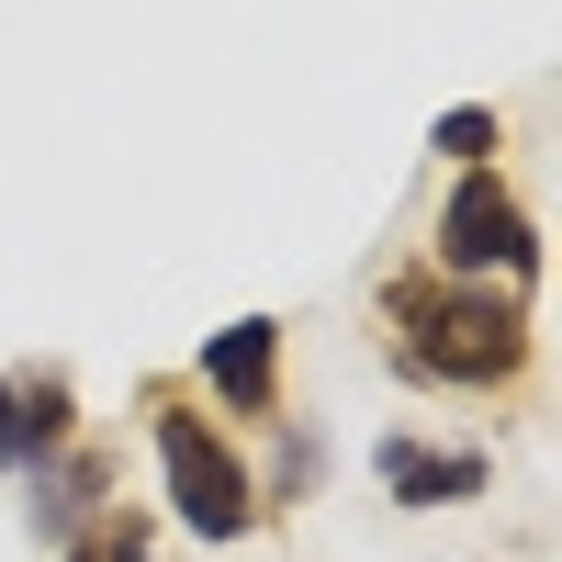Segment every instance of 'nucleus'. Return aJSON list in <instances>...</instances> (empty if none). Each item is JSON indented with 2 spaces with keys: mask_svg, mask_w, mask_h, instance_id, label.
Here are the masks:
<instances>
[{
  "mask_svg": "<svg viewBox=\"0 0 562 562\" xmlns=\"http://www.w3.org/2000/svg\"><path fill=\"white\" fill-rule=\"evenodd\" d=\"M383 326H394V360L416 383H506L529 360V315L518 293H484V281H450V270H416L383 293Z\"/></svg>",
  "mask_w": 562,
  "mask_h": 562,
  "instance_id": "1",
  "label": "nucleus"
},
{
  "mask_svg": "<svg viewBox=\"0 0 562 562\" xmlns=\"http://www.w3.org/2000/svg\"><path fill=\"white\" fill-rule=\"evenodd\" d=\"M147 416H158V473H169L180 529H203V540H248V529H259V484H248V461L214 439V416H192L180 394H147Z\"/></svg>",
  "mask_w": 562,
  "mask_h": 562,
  "instance_id": "2",
  "label": "nucleus"
},
{
  "mask_svg": "<svg viewBox=\"0 0 562 562\" xmlns=\"http://www.w3.org/2000/svg\"><path fill=\"white\" fill-rule=\"evenodd\" d=\"M439 270H450V281H484V270L529 281V270H540V237H529V214H518V192H506L495 169H473V180L450 192V214H439Z\"/></svg>",
  "mask_w": 562,
  "mask_h": 562,
  "instance_id": "3",
  "label": "nucleus"
},
{
  "mask_svg": "<svg viewBox=\"0 0 562 562\" xmlns=\"http://www.w3.org/2000/svg\"><path fill=\"white\" fill-rule=\"evenodd\" d=\"M203 383L237 405V416H270V394H281V326H270V315L225 326V338L203 349Z\"/></svg>",
  "mask_w": 562,
  "mask_h": 562,
  "instance_id": "4",
  "label": "nucleus"
},
{
  "mask_svg": "<svg viewBox=\"0 0 562 562\" xmlns=\"http://www.w3.org/2000/svg\"><path fill=\"white\" fill-rule=\"evenodd\" d=\"M371 461H383L394 506H461V495H484V450H416V439H383Z\"/></svg>",
  "mask_w": 562,
  "mask_h": 562,
  "instance_id": "5",
  "label": "nucleus"
},
{
  "mask_svg": "<svg viewBox=\"0 0 562 562\" xmlns=\"http://www.w3.org/2000/svg\"><path fill=\"white\" fill-rule=\"evenodd\" d=\"M495 135H506L495 113H439V147H450L461 169H495Z\"/></svg>",
  "mask_w": 562,
  "mask_h": 562,
  "instance_id": "6",
  "label": "nucleus"
},
{
  "mask_svg": "<svg viewBox=\"0 0 562 562\" xmlns=\"http://www.w3.org/2000/svg\"><path fill=\"white\" fill-rule=\"evenodd\" d=\"M68 562H147V529H135V518H113V506H102V518H90V540H79Z\"/></svg>",
  "mask_w": 562,
  "mask_h": 562,
  "instance_id": "7",
  "label": "nucleus"
},
{
  "mask_svg": "<svg viewBox=\"0 0 562 562\" xmlns=\"http://www.w3.org/2000/svg\"><path fill=\"white\" fill-rule=\"evenodd\" d=\"M0 461H12V473L34 461V428H23V394H12V383H0Z\"/></svg>",
  "mask_w": 562,
  "mask_h": 562,
  "instance_id": "8",
  "label": "nucleus"
}]
</instances>
